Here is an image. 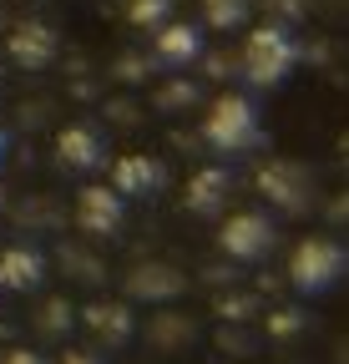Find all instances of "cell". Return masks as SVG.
<instances>
[{
    "label": "cell",
    "instance_id": "obj_9",
    "mask_svg": "<svg viewBox=\"0 0 349 364\" xmlns=\"http://www.w3.org/2000/svg\"><path fill=\"white\" fill-rule=\"evenodd\" d=\"M76 223L86 228V233H97V238H112L117 228L127 223V198L117 188H81L76 198Z\"/></svg>",
    "mask_w": 349,
    "mask_h": 364
},
{
    "label": "cell",
    "instance_id": "obj_15",
    "mask_svg": "<svg viewBox=\"0 0 349 364\" xmlns=\"http://www.w3.org/2000/svg\"><path fill=\"white\" fill-rule=\"evenodd\" d=\"M253 16V0H203V26L213 31H238Z\"/></svg>",
    "mask_w": 349,
    "mask_h": 364
},
{
    "label": "cell",
    "instance_id": "obj_10",
    "mask_svg": "<svg viewBox=\"0 0 349 364\" xmlns=\"http://www.w3.org/2000/svg\"><path fill=\"white\" fill-rule=\"evenodd\" d=\"M112 188H117L122 198H152V193L167 188V167H162L157 157H147V152H127V157H117V167H112Z\"/></svg>",
    "mask_w": 349,
    "mask_h": 364
},
{
    "label": "cell",
    "instance_id": "obj_19",
    "mask_svg": "<svg viewBox=\"0 0 349 364\" xmlns=\"http://www.w3.org/2000/svg\"><path fill=\"white\" fill-rule=\"evenodd\" d=\"M0 364H46V359H41V354H31V349H16L11 359H0Z\"/></svg>",
    "mask_w": 349,
    "mask_h": 364
},
{
    "label": "cell",
    "instance_id": "obj_21",
    "mask_svg": "<svg viewBox=\"0 0 349 364\" xmlns=\"http://www.w3.org/2000/svg\"><path fill=\"white\" fill-rule=\"evenodd\" d=\"M0 157H6V132H0Z\"/></svg>",
    "mask_w": 349,
    "mask_h": 364
},
{
    "label": "cell",
    "instance_id": "obj_4",
    "mask_svg": "<svg viewBox=\"0 0 349 364\" xmlns=\"http://www.w3.org/2000/svg\"><path fill=\"white\" fill-rule=\"evenodd\" d=\"M274 243H279V233H274V223L264 213H233V218H223V228H218V248L228 258H238V263L269 258Z\"/></svg>",
    "mask_w": 349,
    "mask_h": 364
},
{
    "label": "cell",
    "instance_id": "obj_3",
    "mask_svg": "<svg viewBox=\"0 0 349 364\" xmlns=\"http://www.w3.org/2000/svg\"><path fill=\"white\" fill-rule=\"evenodd\" d=\"M349 268V253L334 243V238H304L294 253H289V284L299 294H329Z\"/></svg>",
    "mask_w": 349,
    "mask_h": 364
},
{
    "label": "cell",
    "instance_id": "obj_6",
    "mask_svg": "<svg viewBox=\"0 0 349 364\" xmlns=\"http://www.w3.org/2000/svg\"><path fill=\"white\" fill-rule=\"evenodd\" d=\"M188 294V273L172 268L162 258H147L137 263L132 273H127V299H142V304H172Z\"/></svg>",
    "mask_w": 349,
    "mask_h": 364
},
{
    "label": "cell",
    "instance_id": "obj_8",
    "mask_svg": "<svg viewBox=\"0 0 349 364\" xmlns=\"http://www.w3.org/2000/svg\"><path fill=\"white\" fill-rule=\"evenodd\" d=\"M56 162L66 172H97L107 162V136L97 127H86V122H71L56 132Z\"/></svg>",
    "mask_w": 349,
    "mask_h": 364
},
{
    "label": "cell",
    "instance_id": "obj_14",
    "mask_svg": "<svg viewBox=\"0 0 349 364\" xmlns=\"http://www.w3.org/2000/svg\"><path fill=\"white\" fill-rule=\"evenodd\" d=\"M228 172H218V167H203V172H193V182H188V208L198 213V218H208V213H218L223 208V198H228Z\"/></svg>",
    "mask_w": 349,
    "mask_h": 364
},
{
    "label": "cell",
    "instance_id": "obj_11",
    "mask_svg": "<svg viewBox=\"0 0 349 364\" xmlns=\"http://www.w3.org/2000/svg\"><path fill=\"white\" fill-rule=\"evenodd\" d=\"M152 51H157V61H162L167 71H183V66L203 61V31L188 26V21H162Z\"/></svg>",
    "mask_w": 349,
    "mask_h": 364
},
{
    "label": "cell",
    "instance_id": "obj_5",
    "mask_svg": "<svg viewBox=\"0 0 349 364\" xmlns=\"http://www.w3.org/2000/svg\"><path fill=\"white\" fill-rule=\"evenodd\" d=\"M258 193H264L279 213H304L314 203V182H309V167L299 162H269L264 172H258Z\"/></svg>",
    "mask_w": 349,
    "mask_h": 364
},
{
    "label": "cell",
    "instance_id": "obj_18",
    "mask_svg": "<svg viewBox=\"0 0 349 364\" xmlns=\"http://www.w3.org/2000/svg\"><path fill=\"white\" fill-rule=\"evenodd\" d=\"M193 102H198V86H193V81H167L162 97H157L162 112H178V107H193Z\"/></svg>",
    "mask_w": 349,
    "mask_h": 364
},
{
    "label": "cell",
    "instance_id": "obj_13",
    "mask_svg": "<svg viewBox=\"0 0 349 364\" xmlns=\"http://www.w3.org/2000/svg\"><path fill=\"white\" fill-rule=\"evenodd\" d=\"M81 318H86L92 334H107V344H127V339H132V309H127V304H86Z\"/></svg>",
    "mask_w": 349,
    "mask_h": 364
},
{
    "label": "cell",
    "instance_id": "obj_1",
    "mask_svg": "<svg viewBox=\"0 0 349 364\" xmlns=\"http://www.w3.org/2000/svg\"><path fill=\"white\" fill-rule=\"evenodd\" d=\"M299 66V41L289 36V26L279 21H264V26H253L238 46V71L248 86L258 91H269V86H284Z\"/></svg>",
    "mask_w": 349,
    "mask_h": 364
},
{
    "label": "cell",
    "instance_id": "obj_12",
    "mask_svg": "<svg viewBox=\"0 0 349 364\" xmlns=\"http://www.w3.org/2000/svg\"><path fill=\"white\" fill-rule=\"evenodd\" d=\"M41 284H46V253L41 248H6L0 253V289L31 294Z\"/></svg>",
    "mask_w": 349,
    "mask_h": 364
},
{
    "label": "cell",
    "instance_id": "obj_2",
    "mask_svg": "<svg viewBox=\"0 0 349 364\" xmlns=\"http://www.w3.org/2000/svg\"><path fill=\"white\" fill-rule=\"evenodd\" d=\"M203 142L213 152L223 157H238V152H253L258 142H264V122H258V107L248 97H238V91H223L208 117H203Z\"/></svg>",
    "mask_w": 349,
    "mask_h": 364
},
{
    "label": "cell",
    "instance_id": "obj_17",
    "mask_svg": "<svg viewBox=\"0 0 349 364\" xmlns=\"http://www.w3.org/2000/svg\"><path fill=\"white\" fill-rule=\"evenodd\" d=\"M127 21L157 31L162 21H172V0H132V6H127Z\"/></svg>",
    "mask_w": 349,
    "mask_h": 364
},
{
    "label": "cell",
    "instance_id": "obj_20",
    "mask_svg": "<svg viewBox=\"0 0 349 364\" xmlns=\"http://www.w3.org/2000/svg\"><path fill=\"white\" fill-rule=\"evenodd\" d=\"M61 364H102V359H97V354H66Z\"/></svg>",
    "mask_w": 349,
    "mask_h": 364
},
{
    "label": "cell",
    "instance_id": "obj_7",
    "mask_svg": "<svg viewBox=\"0 0 349 364\" xmlns=\"http://www.w3.org/2000/svg\"><path fill=\"white\" fill-rule=\"evenodd\" d=\"M6 51H11V61L26 66V71H46V66L56 61V51H61V36H56L46 21H21V26L6 36Z\"/></svg>",
    "mask_w": 349,
    "mask_h": 364
},
{
    "label": "cell",
    "instance_id": "obj_16",
    "mask_svg": "<svg viewBox=\"0 0 349 364\" xmlns=\"http://www.w3.org/2000/svg\"><path fill=\"white\" fill-rule=\"evenodd\" d=\"M188 339H193V324H188V318L162 314L157 324H152V344H162V349H178V344H188Z\"/></svg>",
    "mask_w": 349,
    "mask_h": 364
}]
</instances>
